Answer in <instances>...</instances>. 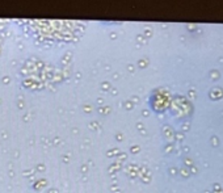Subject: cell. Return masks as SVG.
Instances as JSON below:
<instances>
[{"mask_svg": "<svg viewBox=\"0 0 223 193\" xmlns=\"http://www.w3.org/2000/svg\"><path fill=\"white\" fill-rule=\"evenodd\" d=\"M24 26L32 37L45 44L71 42L84 29L83 23L72 21H25Z\"/></svg>", "mask_w": 223, "mask_h": 193, "instance_id": "1", "label": "cell"}]
</instances>
